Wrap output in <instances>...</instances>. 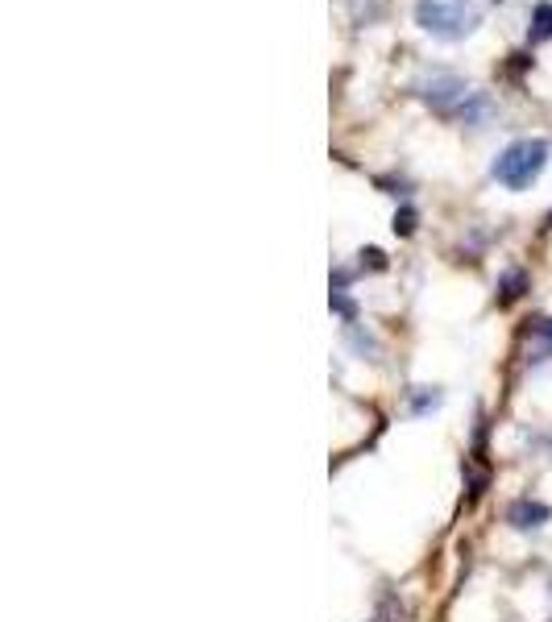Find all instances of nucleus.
<instances>
[{
  "label": "nucleus",
  "mask_w": 552,
  "mask_h": 622,
  "mask_svg": "<svg viewBox=\"0 0 552 622\" xmlns=\"http://www.w3.org/2000/svg\"><path fill=\"white\" fill-rule=\"evenodd\" d=\"M411 92H416L436 117H449V121H465V125H478L486 112H490V100L482 92H474L461 75L453 71H428L411 83Z\"/></svg>",
  "instance_id": "obj_1"
},
{
  "label": "nucleus",
  "mask_w": 552,
  "mask_h": 622,
  "mask_svg": "<svg viewBox=\"0 0 552 622\" xmlns=\"http://www.w3.org/2000/svg\"><path fill=\"white\" fill-rule=\"evenodd\" d=\"M411 17L436 42H461L482 25V13L474 0H416Z\"/></svg>",
  "instance_id": "obj_2"
},
{
  "label": "nucleus",
  "mask_w": 552,
  "mask_h": 622,
  "mask_svg": "<svg viewBox=\"0 0 552 622\" xmlns=\"http://www.w3.org/2000/svg\"><path fill=\"white\" fill-rule=\"evenodd\" d=\"M544 166H548V141L544 137H523V141H511V146L494 158L490 175L507 191H528L544 175Z\"/></svg>",
  "instance_id": "obj_3"
},
{
  "label": "nucleus",
  "mask_w": 552,
  "mask_h": 622,
  "mask_svg": "<svg viewBox=\"0 0 552 622\" xmlns=\"http://www.w3.org/2000/svg\"><path fill=\"white\" fill-rule=\"evenodd\" d=\"M552 519V511L544 502H532V498H519V502H511L507 506V523L515 527V531H536V527H544Z\"/></svg>",
  "instance_id": "obj_4"
},
{
  "label": "nucleus",
  "mask_w": 552,
  "mask_h": 622,
  "mask_svg": "<svg viewBox=\"0 0 552 622\" xmlns=\"http://www.w3.org/2000/svg\"><path fill=\"white\" fill-rule=\"evenodd\" d=\"M548 38H552V5L540 0L532 13V25H528V42H548Z\"/></svg>",
  "instance_id": "obj_5"
},
{
  "label": "nucleus",
  "mask_w": 552,
  "mask_h": 622,
  "mask_svg": "<svg viewBox=\"0 0 552 622\" xmlns=\"http://www.w3.org/2000/svg\"><path fill=\"white\" fill-rule=\"evenodd\" d=\"M440 403H445V394H440L436 386H416V394H411V415H428Z\"/></svg>",
  "instance_id": "obj_6"
},
{
  "label": "nucleus",
  "mask_w": 552,
  "mask_h": 622,
  "mask_svg": "<svg viewBox=\"0 0 552 622\" xmlns=\"http://www.w3.org/2000/svg\"><path fill=\"white\" fill-rule=\"evenodd\" d=\"M523 291H528V274H523V270H507L503 282H499V303H515Z\"/></svg>",
  "instance_id": "obj_7"
},
{
  "label": "nucleus",
  "mask_w": 552,
  "mask_h": 622,
  "mask_svg": "<svg viewBox=\"0 0 552 622\" xmlns=\"http://www.w3.org/2000/svg\"><path fill=\"white\" fill-rule=\"evenodd\" d=\"M536 341H540L544 357H552V320H540V328H536Z\"/></svg>",
  "instance_id": "obj_8"
},
{
  "label": "nucleus",
  "mask_w": 552,
  "mask_h": 622,
  "mask_svg": "<svg viewBox=\"0 0 552 622\" xmlns=\"http://www.w3.org/2000/svg\"><path fill=\"white\" fill-rule=\"evenodd\" d=\"M411 229H416V212H411V208H403V212L395 216V233H403V237H407Z\"/></svg>",
  "instance_id": "obj_9"
},
{
  "label": "nucleus",
  "mask_w": 552,
  "mask_h": 622,
  "mask_svg": "<svg viewBox=\"0 0 552 622\" xmlns=\"http://www.w3.org/2000/svg\"><path fill=\"white\" fill-rule=\"evenodd\" d=\"M548 229H552V212H548Z\"/></svg>",
  "instance_id": "obj_10"
}]
</instances>
